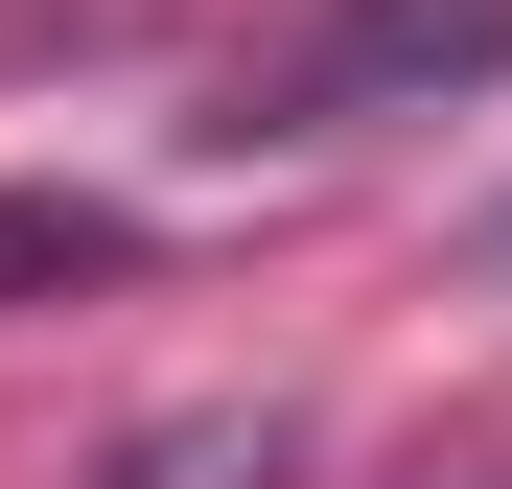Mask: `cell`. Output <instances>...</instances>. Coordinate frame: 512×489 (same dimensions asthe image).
Instances as JSON below:
<instances>
[{
	"instance_id": "obj_1",
	"label": "cell",
	"mask_w": 512,
	"mask_h": 489,
	"mask_svg": "<svg viewBox=\"0 0 512 489\" xmlns=\"http://www.w3.org/2000/svg\"><path fill=\"white\" fill-rule=\"evenodd\" d=\"M489 70H512V0H303V24L210 94V140H373V117H466Z\"/></svg>"
},
{
	"instance_id": "obj_2",
	"label": "cell",
	"mask_w": 512,
	"mask_h": 489,
	"mask_svg": "<svg viewBox=\"0 0 512 489\" xmlns=\"http://www.w3.org/2000/svg\"><path fill=\"white\" fill-rule=\"evenodd\" d=\"M140 233L117 210H70V187H0V303H47V280H117Z\"/></svg>"
},
{
	"instance_id": "obj_3",
	"label": "cell",
	"mask_w": 512,
	"mask_h": 489,
	"mask_svg": "<svg viewBox=\"0 0 512 489\" xmlns=\"http://www.w3.org/2000/svg\"><path fill=\"white\" fill-rule=\"evenodd\" d=\"M489 257H512V233H489Z\"/></svg>"
}]
</instances>
